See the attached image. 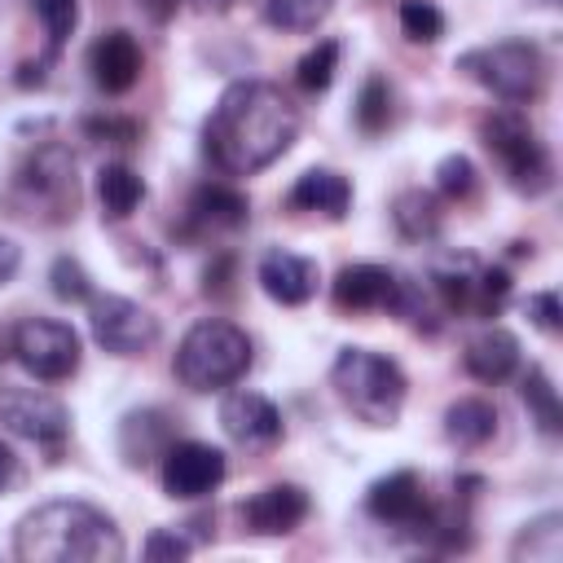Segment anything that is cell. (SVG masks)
<instances>
[{"mask_svg":"<svg viewBox=\"0 0 563 563\" xmlns=\"http://www.w3.org/2000/svg\"><path fill=\"white\" fill-rule=\"evenodd\" d=\"M444 435L462 449H479L497 435V409L479 396H462L444 409Z\"/></svg>","mask_w":563,"mask_h":563,"instance_id":"obj_23","label":"cell"},{"mask_svg":"<svg viewBox=\"0 0 563 563\" xmlns=\"http://www.w3.org/2000/svg\"><path fill=\"white\" fill-rule=\"evenodd\" d=\"M519 396H523L528 418L537 422V431L554 440V435L563 431V405H559V391H554V383H550V374H545L541 365H528Z\"/></svg>","mask_w":563,"mask_h":563,"instance_id":"obj_25","label":"cell"},{"mask_svg":"<svg viewBox=\"0 0 563 563\" xmlns=\"http://www.w3.org/2000/svg\"><path fill=\"white\" fill-rule=\"evenodd\" d=\"M44 66H48V62H22V66H18V70H22L18 84H22V88H31V84L40 88V84H44Z\"/></svg>","mask_w":563,"mask_h":563,"instance_id":"obj_42","label":"cell"},{"mask_svg":"<svg viewBox=\"0 0 563 563\" xmlns=\"http://www.w3.org/2000/svg\"><path fill=\"white\" fill-rule=\"evenodd\" d=\"M391 220L400 229V238L409 242H422V238H435L440 229V207L427 189H400L396 202H391Z\"/></svg>","mask_w":563,"mask_h":563,"instance_id":"obj_26","label":"cell"},{"mask_svg":"<svg viewBox=\"0 0 563 563\" xmlns=\"http://www.w3.org/2000/svg\"><path fill=\"white\" fill-rule=\"evenodd\" d=\"M431 286L449 312L497 317L506 295H510V273L484 264L471 251H444L431 260Z\"/></svg>","mask_w":563,"mask_h":563,"instance_id":"obj_7","label":"cell"},{"mask_svg":"<svg viewBox=\"0 0 563 563\" xmlns=\"http://www.w3.org/2000/svg\"><path fill=\"white\" fill-rule=\"evenodd\" d=\"M145 198V180L128 163H106L97 172V202L106 220H128Z\"/></svg>","mask_w":563,"mask_h":563,"instance_id":"obj_24","label":"cell"},{"mask_svg":"<svg viewBox=\"0 0 563 563\" xmlns=\"http://www.w3.org/2000/svg\"><path fill=\"white\" fill-rule=\"evenodd\" d=\"M13 475H18V453L9 444H0V493L13 484Z\"/></svg>","mask_w":563,"mask_h":563,"instance_id":"obj_41","label":"cell"},{"mask_svg":"<svg viewBox=\"0 0 563 563\" xmlns=\"http://www.w3.org/2000/svg\"><path fill=\"white\" fill-rule=\"evenodd\" d=\"M9 352H13V361H18L31 378H40V383H62V378H70V374L79 369V356H84L75 325L53 321V317H26V321H18V325L9 330Z\"/></svg>","mask_w":563,"mask_h":563,"instance_id":"obj_9","label":"cell"},{"mask_svg":"<svg viewBox=\"0 0 563 563\" xmlns=\"http://www.w3.org/2000/svg\"><path fill=\"white\" fill-rule=\"evenodd\" d=\"M88 132H92V136H110L114 145H132V141H136V128L123 123V119H92Z\"/></svg>","mask_w":563,"mask_h":563,"instance_id":"obj_37","label":"cell"},{"mask_svg":"<svg viewBox=\"0 0 563 563\" xmlns=\"http://www.w3.org/2000/svg\"><path fill=\"white\" fill-rule=\"evenodd\" d=\"M246 220H251V202L233 185H202L189 198V224L194 229L220 233V229H242Z\"/></svg>","mask_w":563,"mask_h":563,"instance_id":"obj_22","label":"cell"},{"mask_svg":"<svg viewBox=\"0 0 563 563\" xmlns=\"http://www.w3.org/2000/svg\"><path fill=\"white\" fill-rule=\"evenodd\" d=\"M224 475H229V462L207 440H172L167 453L158 457L163 493L176 501H198V497L216 493L224 484Z\"/></svg>","mask_w":563,"mask_h":563,"instance_id":"obj_12","label":"cell"},{"mask_svg":"<svg viewBox=\"0 0 563 563\" xmlns=\"http://www.w3.org/2000/svg\"><path fill=\"white\" fill-rule=\"evenodd\" d=\"M4 356H13V352H9V339L0 334V365H4Z\"/></svg>","mask_w":563,"mask_h":563,"instance_id":"obj_44","label":"cell"},{"mask_svg":"<svg viewBox=\"0 0 563 563\" xmlns=\"http://www.w3.org/2000/svg\"><path fill=\"white\" fill-rule=\"evenodd\" d=\"M299 136L295 101L268 79H238L220 92L202 123V150L224 176H255Z\"/></svg>","mask_w":563,"mask_h":563,"instance_id":"obj_1","label":"cell"},{"mask_svg":"<svg viewBox=\"0 0 563 563\" xmlns=\"http://www.w3.org/2000/svg\"><path fill=\"white\" fill-rule=\"evenodd\" d=\"M141 66H145V53L136 44L132 31L114 26V31H101L88 48V70H92V84L110 97L128 92L136 79H141Z\"/></svg>","mask_w":563,"mask_h":563,"instance_id":"obj_17","label":"cell"},{"mask_svg":"<svg viewBox=\"0 0 563 563\" xmlns=\"http://www.w3.org/2000/svg\"><path fill=\"white\" fill-rule=\"evenodd\" d=\"M13 554L22 563H119L123 537L114 519L92 501L57 497L18 519Z\"/></svg>","mask_w":563,"mask_h":563,"instance_id":"obj_2","label":"cell"},{"mask_svg":"<svg viewBox=\"0 0 563 563\" xmlns=\"http://www.w3.org/2000/svg\"><path fill=\"white\" fill-rule=\"evenodd\" d=\"M435 189L444 198H466L475 189V163L466 154H444L435 163Z\"/></svg>","mask_w":563,"mask_h":563,"instance_id":"obj_34","label":"cell"},{"mask_svg":"<svg viewBox=\"0 0 563 563\" xmlns=\"http://www.w3.org/2000/svg\"><path fill=\"white\" fill-rule=\"evenodd\" d=\"M22 268V246L13 238H0V286H9Z\"/></svg>","mask_w":563,"mask_h":563,"instance_id":"obj_39","label":"cell"},{"mask_svg":"<svg viewBox=\"0 0 563 563\" xmlns=\"http://www.w3.org/2000/svg\"><path fill=\"white\" fill-rule=\"evenodd\" d=\"M88 325H92L97 347L110 356H141L158 343V317L123 295H92Z\"/></svg>","mask_w":563,"mask_h":563,"instance_id":"obj_11","label":"cell"},{"mask_svg":"<svg viewBox=\"0 0 563 563\" xmlns=\"http://www.w3.org/2000/svg\"><path fill=\"white\" fill-rule=\"evenodd\" d=\"M202 13H224V9H233V0H194Z\"/></svg>","mask_w":563,"mask_h":563,"instance_id":"obj_43","label":"cell"},{"mask_svg":"<svg viewBox=\"0 0 563 563\" xmlns=\"http://www.w3.org/2000/svg\"><path fill=\"white\" fill-rule=\"evenodd\" d=\"M18 198L40 211L44 220H66L75 216V202H79V180H75V158L66 145L57 141H44L26 154V163L18 167Z\"/></svg>","mask_w":563,"mask_h":563,"instance_id":"obj_8","label":"cell"},{"mask_svg":"<svg viewBox=\"0 0 563 563\" xmlns=\"http://www.w3.org/2000/svg\"><path fill=\"white\" fill-rule=\"evenodd\" d=\"M330 295L343 312H418V286L387 264H343L330 282Z\"/></svg>","mask_w":563,"mask_h":563,"instance_id":"obj_10","label":"cell"},{"mask_svg":"<svg viewBox=\"0 0 563 563\" xmlns=\"http://www.w3.org/2000/svg\"><path fill=\"white\" fill-rule=\"evenodd\" d=\"M286 202H290V211H321V216H330V220H343L347 207H352V185H347V176H339L334 167H308V172L290 185Z\"/></svg>","mask_w":563,"mask_h":563,"instance_id":"obj_19","label":"cell"},{"mask_svg":"<svg viewBox=\"0 0 563 563\" xmlns=\"http://www.w3.org/2000/svg\"><path fill=\"white\" fill-rule=\"evenodd\" d=\"M202 277H207V286H202L207 295H229V290H233V286H229V277H233V260H229V255H220Z\"/></svg>","mask_w":563,"mask_h":563,"instance_id":"obj_38","label":"cell"},{"mask_svg":"<svg viewBox=\"0 0 563 563\" xmlns=\"http://www.w3.org/2000/svg\"><path fill=\"white\" fill-rule=\"evenodd\" d=\"M563 554V515L550 510L532 523H523L519 541H515V559H528V563H559Z\"/></svg>","mask_w":563,"mask_h":563,"instance_id":"obj_27","label":"cell"},{"mask_svg":"<svg viewBox=\"0 0 563 563\" xmlns=\"http://www.w3.org/2000/svg\"><path fill=\"white\" fill-rule=\"evenodd\" d=\"M523 312H528V321H532L537 330H545V334H559V325H563V303H559L554 290H537V295H528Z\"/></svg>","mask_w":563,"mask_h":563,"instance_id":"obj_36","label":"cell"},{"mask_svg":"<svg viewBox=\"0 0 563 563\" xmlns=\"http://www.w3.org/2000/svg\"><path fill=\"white\" fill-rule=\"evenodd\" d=\"M330 9H334V0H264V18H268V26L290 31V35L317 31V26L325 22Z\"/></svg>","mask_w":563,"mask_h":563,"instance_id":"obj_28","label":"cell"},{"mask_svg":"<svg viewBox=\"0 0 563 563\" xmlns=\"http://www.w3.org/2000/svg\"><path fill=\"white\" fill-rule=\"evenodd\" d=\"M172 369L189 391H224L251 369V339L224 317H202L176 343Z\"/></svg>","mask_w":563,"mask_h":563,"instance_id":"obj_4","label":"cell"},{"mask_svg":"<svg viewBox=\"0 0 563 563\" xmlns=\"http://www.w3.org/2000/svg\"><path fill=\"white\" fill-rule=\"evenodd\" d=\"M479 141H484V150L501 163L506 180H510L519 194L537 198V194H545V189L554 185V158H550L545 141L537 136V128L528 123V114H519V110H510V106L484 114Z\"/></svg>","mask_w":563,"mask_h":563,"instance_id":"obj_6","label":"cell"},{"mask_svg":"<svg viewBox=\"0 0 563 563\" xmlns=\"http://www.w3.org/2000/svg\"><path fill=\"white\" fill-rule=\"evenodd\" d=\"M172 444V418L163 409H132L119 427V449L128 457V466H145L154 457H163Z\"/></svg>","mask_w":563,"mask_h":563,"instance_id":"obj_21","label":"cell"},{"mask_svg":"<svg viewBox=\"0 0 563 563\" xmlns=\"http://www.w3.org/2000/svg\"><path fill=\"white\" fill-rule=\"evenodd\" d=\"M0 427L9 435H18V440L57 449L66 440V431H70V409L48 391L22 387V391H4L0 396Z\"/></svg>","mask_w":563,"mask_h":563,"instance_id":"obj_13","label":"cell"},{"mask_svg":"<svg viewBox=\"0 0 563 563\" xmlns=\"http://www.w3.org/2000/svg\"><path fill=\"white\" fill-rule=\"evenodd\" d=\"M352 119H356V128H361L365 136L387 132V123H391V84H387L383 75H369V79L361 84L356 106H352Z\"/></svg>","mask_w":563,"mask_h":563,"instance_id":"obj_30","label":"cell"},{"mask_svg":"<svg viewBox=\"0 0 563 563\" xmlns=\"http://www.w3.org/2000/svg\"><path fill=\"white\" fill-rule=\"evenodd\" d=\"M136 4H141V13H145L150 22H158V26H163V22H172V18H176V9H180V0H136Z\"/></svg>","mask_w":563,"mask_h":563,"instance_id":"obj_40","label":"cell"},{"mask_svg":"<svg viewBox=\"0 0 563 563\" xmlns=\"http://www.w3.org/2000/svg\"><path fill=\"white\" fill-rule=\"evenodd\" d=\"M457 70L510 106H528L545 88V57L532 40H493V44L466 48L457 57Z\"/></svg>","mask_w":563,"mask_h":563,"instance_id":"obj_5","label":"cell"},{"mask_svg":"<svg viewBox=\"0 0 563 563\" xmlns=\"http://www.w3.org/2000/svg\"><path fill=\"white\" fill-rule=\"evenodd\" d=\"M365 510L378 523H391V528H418V532H427V523H431V501H427L422 479L413 471H391V475L374 479L365 488Z\"/></svg>","mask_w":563,"mask_h":563,"instance_id":"obj_14","label":"cell"},{"mask_svg":"<svg viewBox=\"0 0 563 563\" xmlns=\"http://www.w3.org/2000/svg\"><path fill=\"white\" fill-rule=\"evenodd\" d=\"M330 383L352 418H361L365 427H396L409 391L405 369L374 347H343L330 365Z\"/></svg>","mask_w":563,"mask_h":563,"instance_id":"obj_3","label":"cell"},{"mask_svg":"<svg viewBox=\"0 0 563 563\" xmlns=\"http://www.w3.org/2000/svg\"><path fill=\"white\" fill-rule=\"evenodd\" d=\"M462 365H466V374L475 383H501V378H510L519 369V339L510 330H501V325H488L466 343Z\"/></svg>","mask_w":563,"mask_h":563,"instance_id":"obj_20","label":"cell"},{"mask_svg":"<svg viewBox=\"0 0 563 563\" xmlns=\"http://www.w3.org/2000/svg\"><path fill=\"white\" fill-rule=\"evenodd\" d=\"M400 31L413 44H435L444 35V13L431 0H400Z\"/></svg>","mask_w":563,"mask_h":563,"instance_id":"obj_33","label":"cell"},{"mask_svg":"<svg viewBox=\"0 0 563 563\" xmlns=\"http://www.w3.org/2000/svg\"><path fill=\"white\" fill-rule=\"evenodd\" d=\"M312 510V497L299 484H264L242 501V523L255 537H290Z\"/></svg>","mask_w":563,"mask_h":563,"instance_id":"obj_15","label":"cell"},{"mask_svg":"<svg viewBox=\"0 0 563 563\" xmlns=\"http://www.w3.org/2000/svg\"><path fill=\"white\" fill-rule=\"evenodd\" d=\"M339 40H317L299 62H295V84L303 88V92H325L330 84H334V75H339Z\"/></svg>","mask_w":563,"mask_h":563,"instance_id":"obj_29","label":"cell"},{"mask_svg":"<svg viewBox=\"0 0 563 563\" xmlns=\"http://www.w3.org/2000/svg\"><path fill=\"white\" fill-rule=\"evenodd\" d=\"M255 282H260V290L273 303L299 308V303H308L317 295V264L308 255H295V251L273 246V251H264V260L255 268Z\"/></svg>","mask_w":563,"mask_h":563,"instance_id":"obj_18","label":"cell"},{"mask_svg":"<svg viewBox=\"0 0 563 563\" xmlns=\"http://www.w3.org/2000/svg\"><path fill=\"white\" fill-rule=\"evenodd\" d=\"M220 427L229 440H238L246 449H268L282 440V409L268 396L238 387L220 400Z\"/></svg>","mask_w":563,"mask_h":563,"instance_id":"obj_16","label":"cell"},{"mask_svg":"<svg viewBox=\"0 0 563 563\" xmlns=\"http://www.w3.org/2000/svg\"><path fill=\"white\" fill-rule=\"evenodd\" d=\"M31 9L40 18L44 35H48V57L44 62H53L66 48V40L75 35V26H79V0H31Z\"/></svg>","mask_w":563,"mask_h":563,"instance_id":"obj_31","label":"cell"},{"mask_svg":"<svg viewBox=\"0 0 563 563\" xmlns=\"http://www.w3.org/2000/svg\"><path fill=\"white\" fill-rule=\"evenodd\" d=\"M194 545H189V537H180L176 528H154L150 537H145V545H141V554L150 559V563H176V559H185Z\"/></svg>","mask_w":563,"mask_h":563,"instance_id":"obj_35","label":"cell"},{"mask_svg":"<svg viewBox=\"0 0 563 563\" xmlns=\"http://www.w3.org/2000/svg\"><path fill=\"white\" fill-rule=\"evenodd\" d=\"M48 290H53L62 303H88V299L97 295L88 268H84L75 255H57V260L48 264Z\"/></svg>","mask_w":563,"mask_h":563,"instance_id":"obj_32","label":"cell"}]
</instances>
